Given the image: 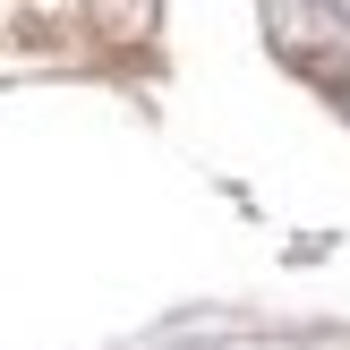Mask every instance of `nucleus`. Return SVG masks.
<instances>
[{"label": "nucleus", "instance_id": "obj_1", "mask_svg": "<svg viewBox=\"0 0 350 350\" xmlns=\"http://www.w3.org/2000/svg\"><path fill=\"white\" fill-rule=\"evenodd\" d=\"M308 77H317V85H325V94H334V103H342V111H350V68H342V60H308Z\"/></svg>", "mask_w": 350, "mask_h": 350}]
</instances>
